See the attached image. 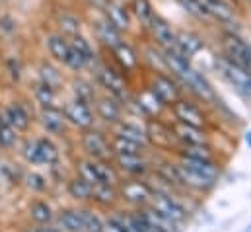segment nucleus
Listing matches in <instances>:
<instances>
[{"mask_svg":"<svg viewBox=\"0 0 251 232\" xmlns=\"http://www.w3.org/2000/svg\"><path fill=\"white\" fill-rule=\"evenodd\" d=\"M162 57H164L166 70L172 72V76L177 78L183 86H187L193 94H197L199 98H202L206 102H212L216 98L212 86L208 84V80L197 68H193L189 58L181 57L176 51H162Z\"/></svg>","mask_w":251,"mask_h":232,"instance_id":"1","label":"nucleus"},{"mask_svg":"<svg viewBox=\"0 0 251 232\" xmlns=\"http://www.w3.org/2000/svg\"><path fill=\"white\" fill-rule=\"evenodd\" d=\"M214 64H216L218 72L224 76V80L228 84H232L242 96L251 98V72L242 68L240 64L232 62L228 57H216Z\"/></svg>","mask_w":251,"mask_h":232,"instance_id":"2","label":"nucleus"},{"mask_svg":"<svg viewBox=\"0 0 251 232\" xmlns=\"http://www.w3.org/2000/svg\"><path fill=\"white\" fill-rule=\"evenodd\" d=\"M222 51H224V57H228L232 62L251 72V45L238 33L234 31L222 33Z\"/></svg>","mask_w":251,"mask_h":232,"instance_id":"3","label":"nucleus"},{"mask_svg":"<svg viewBox=\"0 0 251 232\" xmlns=\"http://www.w3.org/2000/svg\"><path fill=\"white\" fill-rule=\"evenodd\" d=\"M156 98L164 104V106H172L174 102H177L181 98V92L176 84V80L172 76H168L166 72H154L152 80H150V86H148Z\"/></svg>","mask_w":251,"mask_h":232,"instance_id":"4","label":"nucleus"},{"mask_svg":"<svg viewBox=\"0 0 251 232\" xmlns=\"http://www.w3.org/2000/svg\"><path fill=\"white\" fill-rule=\"evenodd\" d=\"M96 78L109 92L111 98H115L119 102H123V100L128 98V86H126V82L123 80V76L119 72H115L113 68H109V66H98Z\"/></svg>","mask_w":251,"mask_h":232,"instance_id":"5","label":"nucleus"},{"mask_svg":"<svg viewBox=\"0 0 251 232\" xmlns=\"http://www.w3.org/2000/svg\"><path fill=\"white\" fill-rule=\"evenodd\" d=\"M82 146L92 160H111L113 156L111 143L98 131L86 129V133L82 135Z\"/></svg>","mask_w":251,"mask_h":232,"instance_id":"6","label":"nucleus"},{"mask_svg":"<svg viewBox=\"0 0 251 232\" xmlns=\"http://www.w3.org/2000/svg\"><path fill=\"white\" fill-rule=\"evenodd\" d=\"M148 31L152 33L154 41L158 43V47L162 51H176L177 49V31L170 26V22H166L162 16L156 14V18L152 20Z\"/></svg>","mask_w":251,"mask_h":232,"instance_id":"7","label":"nucleus"},{"mask_svg":"<svg viewBox=\"0 0 251 232\" xmlns=\"http://www.w3.org/2000/svg\"><path fill=\"white\" fill-rule=\"evenodd\" d=\"M119 195L125 199L126 203L130 205H136V207H144L150 203L152 195H154V189L146 183V181H140V179H132V181H125L119 189Z\"/></svg>","mask_w":251,"mask_h":232,"instance_id":"8","label":"nucleus"},{"mask_svg":"<svg viewBox=\"0 0 251 232\" xmlns=\"http://www.w3.org/2000/svg\"><path fill=\"white\" fill-rule=\"evenodd\" d=\"M172 112H174V116L179 123L193 125V127H202V129L206 125V116L202 114V110L197 104L189 102V100L179 98L177 102H174L172 104Z\"/></svg>","mask_w":251,"mask_h":232,"instance_id":"9","label":"nucleus"},{"mask_svg":"<svg viewBox=\"0 0 251 232\" xmlns=\"http://www.w3.org/2000/svg\"><path fill=\"white\" fill-rule=\"evenodd\" d=\"M150 205L156 211H160L162 215H166L168 219H172L174 223H179V221H183L187 217L185 207L177 199H174L172 195H166V193H156L154 191V195L150 199Z\"/></svg>","mask_w":251,"mask_h":232,"instance_id":"10","label":"nucleus"},{"mask_svg":"<svg viewBox=\"0 0 251 232\" xmlns=\"http://www.w3.org/2000/svg\"><path fill=\"white\" fill-rule=\"evenodd\" d=\"M64 117L66 121H70L72 125L80 127V129H90L94 125V114L88 106V102H82V100H74L70 104H66L64 108Z\"/></svg>","mask_w":251,"mask_h":232,"instance_id":"11","label":"nucleus"},{"mask_svg":"<svg viewBox=\"0 0 251 232\" xmlns=\"http://www.w3.org/2000/svg\"><path fill=\"white\" fill-rule=\"evenodd\" d=\"M101 12L103 16L123 33V31H128L130 29V14L126 12L125 8L113 0H107L103 6H101Z\"/></svg>","mask_w":251,"mask_h":232,"instance_id":"12","label":"nucleus"},{"mask_svg":"<svg viewBox=\"0 0 251 232\" xmlns=\"http://www.w3.org/2000/svg\"><path fill=\"white\" fill-rule=\"evenodd\" d=\"M115 162L117 168L125 174L130 175H142L148 172V160L144 158V154H115Z\"/></svg>","mask_w":251,"mask_h":232,"instance_id":"13","label":"nucleus"},{"mask_svg":"<svg viewBox=\"0 0 251 232\" xmlns=\"http://www.w3.org/2000/svg\"><path fill=\"white\" fill-rule=\"evenodd\" d=\"M94 28H96L98 39H100L105 47H109V49H113L115 45H119V43L123 41V39H121V31H119L105 16L98 18V20L94 22Z\"/></svg>","mask_w":251,"mask_h":232,"instance_id":"14","label":"nucleus"},{"mask_svg":"<svg viewBox=\"0 0 251 232\" xmlns=\"http://www.w3.org/2000/svg\"><path fill=\"white\" fill-rule=\"evenodd\" d=\"M172 129H174L177 141H181L183 145H206L208 143V137L202 127H193V125H185V123L177 121Z\"/></svg>","mask_w":251,"mask_h":232,"instance_id":"15","label":"nucleus"},{"mask_svg":"<svg viewBox=\"0 0 251 232\" xmlns=\"http://www.w3.org/2000/svg\"><path fill=\"white\" fill-rule=\"evenodd\" d=\"M199 2L208 12L210 20H218L222 24H232L236 20V14H234L232 6L228 2H224V0H199Z\"/></svg>","mask_w":251,"mask_h":232,"instance_id":"16","label":"nucleus"},{"mask_svg":"<svg viewBox=\"0 0 251 232\" xmlns=\"http://www.w3.org/2000/svg\"><path fill=\"white\" fill-rule=\"evenodd\" d=\"M176 168H177V175H179L181 185H185V187L197 189V191H208V189L214 185V181H212V179H208V177H204V175L197 174V172L189 170V168H185V166H181V164H176Z\"/></svg>","mask_w":251,"mask_h":232,"instance_id":"17","label":"nucleus"},{"mask_svg":"<svg viewBox=\"0 0 251 232\" xmlns=\"http://www.w3.org/2000/svg\"><path fill=\"white\" fill-rule=\"evenodd\" d=\"M204 47V41L193 33V31H177V49L176 53H179L181 57L191 58L195 53H199Z\"/></svg>","mask_w":251,"mask_h":232,"instance_id":"18","label":"nucleus"},{"mask_svg":"<svg viewBox=\"0 0 251 232\" xmlns=\"http://www.w3.org/2000/svg\"><path fill=\"white\" fill-rule=\"evenodd\" d=\"M146 135H148V141H152L156 146H160V148H168L174 141H177V137H176V133H174V129H168L166 125H162V123H150L148 125V129H146Z\"/></svg>","mask_w":251,"mask_h":232,"instance_id":"19","label":"nucleus"},{"mask_svg":"<svg viewBox=\"0 0 251 232\" xmlns=\"http://www.w3.org/2000/svg\"><path fill=\"white\" fill-rule=\"evenodd\" d=\"M41 125L47 129V133H53V135H61L66 127V117L64 112L57 110L55 106L51 108H43L41 110Z\"/></svg>","mask_w":251,"mask_h":232,"instance_id":"20","label":"nucleus"},{"mask_svg":"<svg viewBox=\"0 0 251 232\" xmlns=\"http://www.w3.org/2000/svg\"><path fill=\"white\" fill-rule=\"evenodd\" d=\"M181 166H185L189 170H193V172H197V174L204 175V177H208V179H212V181H216L218 179V175H220V168L216 166V162L214 160H202V158H181V162H179Z\"/></svg>","mask_w":251,"mask_h":232,"instance_id":"21","label":"nucleus"},{"mask_svg":"<svg viewBox=\"0 0 251 232\" xmlns=\"http://www.w3.org/2000/svg\"><path fill=\"white\" fill-rule=\"evenodd\" d=\"M140 213L144 215V219L148 221V225H150V229L154 232H174V221L172 219H168L166 215H162L160 211H156L152 205L150 207H140Z\"/></svg>","mask_w":251,"mask_h":232,"instance_id":"22","label":"nucleus"},{"mask_svg":"<svg viewBox=\"0 0 251 232\" xmlns=\"http://www.w3.org/2000/svg\"><path fill=\"white\" fill-rule=\"evenodd\" d=\"M96 108H98V114L100 117L103 119V121H107V123H119L121 121V116H123V108H121V104H119V100H115V98H100L98 100V104H96Z\"/></svg>","mask_w":251,"mask_h":232,"instance_id":"23","label":"nucleus"},{"mask_svg":"<svg viewBox=\"0 0 251 232\" xmlns=\"http://www.w3.org/2000/svg\"><path fill=\"white\" fill-rule=\"evenodd\" d=\"M59 223L66 232H86V211L66 209L59 215Z\"/></svg>","mask_w":251,"mask_h":232,"instance_id":"24","label":"nucleus"},{"mask_svg":"<svg viewBox=\"0 0 251 232\" xmlns=\"http://www.w3.org/2000/svg\"><path fill=\"white\" fill-rule=\"evenodd\" d=\"M111 53H113V57L115 60L121 64V68L126 70V72H132V70H136V66H138V55L134 53V49L125 43V41H121L119 45H115L113 49H109Z\"/></svg>","mask_w":251,"mask_h":232,"instance_id":"25","label":"nucleus"},{"mask_svg":"<svg viewBox=\"0 0 251 232\" xmlns=\"http://www.w3.org/2000/svg\"><path fill=\"white\" fill-rule=\"evenodd\" d=\"M47 49H49V55L55 58V60H59V62H63L66 64V60L70 57V41L61 35V33H53V35H49L47 37Z\"/></svg>","mask_w":251,"mask_h":232,"instance_id":"26","label":"nucleus"},{"mask_svg":"<svg viewBox=\"0 0 251 232\" xmlns=\"http://www.w3.org/2000/svg\"><path fill=\"white\" fill-rule=\"evenodd\" d=\"M4 117L10 121V125L16 129V131H27L29 129V123H31V117L27 114V110L22 106V104H12L6 108Z\"/></svg>","mask_w":251,"mask_h":232,"instance_id":"27","label":"nucleus"},{"mask_svg":"<svg viewBox=\"0 0 251 232\" xmlns=\"http://www.w3.org/2000/svg\"><path fill=\"white\" fill-rule=\"evenodd\" d=\"M130 14L140 22L142 28H150L152 20L156 18V10L150 0H130Z\"/></svg>","mask_w":251,"mask_h":232,"instance_id":"28","label":"nucleus"},{"mask_svg":"<svg viewBox=\"0 0 251 232\" xmlns=\"http://www.w3.org/2000/svg\"><path fill=\"white\" fill-rule=\"evenodd\" d=\"M136 104H138V110L144 112L146 116H158V114L162 112V108H164V104L156 98V94H154L150 88L142 90V92L136 96Z\"/></svg>","mask_w":251,"mask_h":232,"instance_id":"29","label":"nucleus"},{"mask_svg":"<svg viewBox=\"0 0 251 232\" xmlns=\"http://www.w3.org/2000/svg\"><path fill=\"white\" fill-rule=\"evenodd\" d=\"M115 135H119V137H123V139H128V141H134V143H138V145H144V146H146V143H148L146 129H140L138 125L128 123V121H119V123H117V133H115Z\"/></svg>","mask_w":251,"mask_h":232,"instance_id":"30","label":"nucleus"},{"mask_svg":"<svg viewBox=\"0 0 251 232\" xmlns=\"http://www.w3.org/2000/svg\"><path fill=\"white\" fill-rule=\"evenodd\" d=\"M92 162H94V170H96V175H98V185L100 183L117 185L119 174H117V170L107 160H92Z\"/></svg>","mask_w":251,"mask_h":232,"instance_id":"31","label":"nucleus"},{"mask_svg":"<svg viewBox=\"0 0 251 232\" xmlns=\"http://www.w3.org/2000/svg\"><path fill=\"white\" fill-rule=\"evenodd\" d=\"M68 193L78 199V201H92V193H94V185L90 181H86L84 177H74L68 183Z\"/></svg>","mask_w":251,"mask_h":232,"instance_id":"32","label":"nucleus"},{"mask_svg":"<svg viewBox=\"0 0 251 232\" xmlns=\"http://www.w3.org/2000/svg\"><path fill=\"white\" fill-rule=\"evenodd\" d=\"M117 199H119V193L115 191V185H105V183L94 185L92 201H96V203H100L103 207H111Z\"/></svg>","mask_w":251,"mask_h":232,"instance_id":"33","label":"nucleus"},{"mask_svg":"<svg viewBox=\"0 0 251 232\" xmlns=\"http://www.w3.org/2000/svg\"><path fill=\"white\" fill-rule=\"evenodd\" d=\"M111 148H113V154H144V145H138L134 141L123 139L119 135L113 137Z\"/></svg>","mask_w":251,"mask_h":232,"instance_id":"34","label":"nucleus"},{"mask_svg":"<svg viewBox=\"0 0 251 232\" xmlns=\"http://www.w3.org/2000/svg\"><path fill=\"white\" fill-rule=\"evenodd\" d=\"M70 45H72V49L82 57V60L90 66L92 62H94V58H96V53H94V49H92V45H90V41L84 37V35H72L70 37Z\"/></svg>","mask_w":251,"mask_h":232,"instance_id":"35","label":"nucleus"},{"mask_svg":"<svg viewBox=\"0 0 251 232\" xmlns=\"http://www.w3.org/2000/svg\"><path fill=\"white\" fill-rule=\"evenodd\" d=\"M35 145H37V150H39L41 164H53V162L59 160V150L49 139H37Z\"/></svg>","mask_w":251,"mask_h":232,"instance_id":"36","label":"nucleus"},{"mask_svg":"<svg viewBox=\"0 0 251 232\" xmlns=\"http://www.w3.org/2000/svg\"><path fill=\"white\" fill-rule=\"evenodd\" d=\"M18 141V131L10 125V121L4 117V114L0 116V146L2 148H12Z\"/></svg>","mask_w":251,"mask_h":232,"instance_id":"37","label":"nucleus"},{"mask_svg":"<svg viewBox=\"0 0 251 232\" xmlns=\"http://www.w3.org/2000/svg\"><path fill=\"white\" fill-rule=\"evenodd\" d=\"M33 92H35V100H37L43 108H51V106H55L57 92H55L53 86H49V84H45V82H39V84L35 86Z\"/></svg>","mask_w":251,"mask_h":232,"instance_id":"38","label":"nucleus"},{"mask_svg":"<svg viewBox=\"0 0 251 232\" xmlns=\"http://www.w3.org/2000/svg\"><path fill=\"white\" fill-rule=\"evenodd\" d=\"M31 219L39 225H47L53 219V211L45 201H33L31 203Z\"/></svg>","mask_w":251,"mask_h":232,"instance_id":"39","label":"nucleus"},{"mask_svg":"<svg viewBox=\"0 0 251 232\" xmlns=\"http://www.w3.org/2000/svg\"><path fill=\"white\" fill-rule=\"evenodd\" d=\"M39 74H41V82H45V84L53 86L55 90H57V88L61 86V82H63L61 72H59V70H57L53 64H49V62H43V64H41Z\"/></svg>","mask_w":251,"mask_h":232,"instance_id":"40","label":"nucleus"},{"mask_svg":"<svg viewBox=\"0 0 251 232\" xmlns=\"http://www.w3.org/2000/svg\"><path fill=\"white\" fill-rule=\"evenodd\" d=\"M59 26H61L63 33H66L68 37H72V35H78V33H80V20H78L74 14L63 12V14L59 16Z\"/></svg>","mask_w":251,"mask_h":232,"instance_id":"41","label":"nucleus"},{"mask_svg":"<svg viewBox=\"0 0 251 232\" xmlns=\"http://www.w3.org/2000/svg\"><path fill=\"white\" fill-rule=\"evenodd\" d=\"M125 223H126V227H128V231L130 232H154L152 229H150L148 221L144 219V215L140 213V209H138L136 213L126 215Z\"/></svg>","mask_w":251,"mask_h":232,"instance_id":"42","label":"nucleus"},{"mask_svg":"<svg viewBox=\"0 0 251 232\" xmlns=\"http://www.w3.org/2000/svg\"><path fill=\"white\" fill-rule=\"evenodd\" d=\"M179 4L187 10L191 16H195V18H199V20H210L208 12L204 10V6H202L199 0H179Z\"/></svg>","mask_w":251,"mask_h":232,"instance_id":"43","label":"nucleus"},{"mask_svg":"<svg viewBox=\"0 0 251 232\" xmlns=\"http://www.w3.org/2000/svg\"><path fill=\"white\" fill-rule=\"evenodd\" d=\"M103 232H130L125 223V217H111L103 223Z\"/></svg>","mask_w":251,"mask_h":232,"instance_id":"44","label":"nucleus"},{"mask_svg":"<svg viewBox=\"0 0 251 232\" xmlns=\"http://www.w3.org/2000/svg\"><path fill=\"white\" fill-rule=\"evenodd\" d=\"M74 92H76V98L82 100V102H90V100L94 98L92 86H90L88 82H84V80H78V82L74 84Z\"/></svg>","mask_w":251,"mask_h":232,"instance_id":"45","label":"nucleus"},{"mask_svg":"<svg viewBox=\"0 0 251 232\" xmlns=\"http://www.w3.org/2000/svg\"><path fill=\"white\" fill-rule=\"evenodd\" d=\"M80 177H84L86 181H90L92 185H98V175H96V170H94V162H82L80 164Z\"/></svg>","mask_w":251,"mask_h":232,"instance_id":"46","label":"nucleus"},{"mask_svg":"<svg viewBox=\"0 0 251 232\" xmlns=\"http://www.w3.org/2000/svg\"><path fill=\"white\" fill-rule=\"evenodd\" d=\"M24 156H25V160H27V162H31V164H41V158H39V150H37V145H35V141L25 145Z\"/></svg>","mask_w":251,"mask_h":232,"instance_id":"47","label":"nucleus"},{"mask_svg":"<svg viewBox=\"0 0 251 232\" xmlns=\"http://www.w3.org/2000/svg\"><path fill=\"white\" fill-rule=\"evenodd\" d=\"M27 185L33 187V189H37V191H43L45 189V179L39 174H29L27 175Z\"/></svg>","mask_w":251,"mask_h":232,"instance_id":"48","label":"nucleus"},{"mask_svg":"<svg viewBox=\"0 0 251 232\" xmlns=\"http://www.w3.org/2000/svg\"><path fill=\"white\" fill-rule=\"evenodd\" d=\"M246 143H248V145L251 146V131L248 133V135H246Z\"/></svg>","mask_w":251,"mask_h":232,"instance_id":"49","label":"nucleus"},{"mask_svg":"<svg viewBox=\"0 0 251 232\" xmlns=\"http://www.w3.org/2000/svg\"><path fill=\"white\" fill-rule=\"evenodd\" d=\"M39 232H59V231H55V229H39Z\"/></svg>","mask_w":251,"mask_h":232,"instance_id":"50","label":"nucleus"},{"mask_svg":"<svg viewBox=\"0 0 251 232\" xmlns=\"http://www.w3.org/2000/svg\"><path fill=\"white\" fill-rule=\"evenodd\" d=\"M27 232H39V229H31V231H27Z\"/></svg>","mask_w":251,"mask_h":232,"instance_id":"51","label":"nucleus"}]
</instances>
